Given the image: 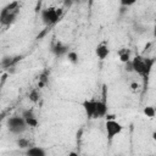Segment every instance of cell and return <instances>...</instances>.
I'll use <instances>...</instances> for the list:
<instances>
[{
  "label": "cell",
  "instance_id": "6da1fadb",
  "mask_svg": "<svg viewBox=\"0 0 156 156\" xmlns=\"http://www.w3.org/2000/svg\"><path fill=\"white\" fill-rule=\"evenodd\" d=\"M130 63H132V68L134 73L143 77L144 79H147L155 65V58L136 55L135 57L130 58Z\"/></svg>",
  "mask_w": 156,
  "mask_h": 156
},
{
  "label": "cell",
  "instance_id": "7a4b0ae2",
  "mask_svg": "<svg viewBox=\"0 0 156 156\" xmlns=\"http://www.w3.org/2000/svg\"><path fill=\"white\" fill-rule=\"evenodd\" d=\"M20 9L21 5L18 1H12L6 6H4L2 10L0 11V23L2 26H11L16 21L20 13Z\"/></svg>",
  "mask_w": 156,
  "mask_h": 156
},
{
  "label": "cell",
  "instance_id": "3957f363",
  "mask_svg": "<svg viewBox=\"0 0 156 156\" xmlns=\"http://www.w3.org/2000/svg\"><path fill=\"white\" fill-rule=\"evenodd\" d=\"M62 16V9L58 7H45L40 11V20L45 26H54L56 24Z\"/></svg>",
  "mask_w": 156,
  "mask_h": 156
},
{
  "label": "cell",
  "instance_id": "277c9868",
  "mask_svg": "<svg viewBox=\"0 0 156 156\" xmlns=\"http://www.w3.org/2000/svg\"><path fill=\"white\" fill-rule=\"evenodd\" d=\"M7 130L13 135H22L27 130V124L22 116H11L6 121Z\"/></svg>",
  "mask_w": 156,
  "mask_h": 156
},
{
  "label": "cell",
  "instance_id": "5b68a950",
  "mask_svg": "<svg viewBox=\"0 0 156 156\" xmlns=\"http://www.w3.org/2000/svg\"><path fill=\"white\" fill-rule=\"evenodd\" d=\"M123 130V126L116 121L115 118H107L105 123V132H106V138L111 143L118 134H121Z\"/></svg>",
  "mask_w": 156,
  "mask_h": 156
},
{
  "label": "cell",
  "instance_id": "8992f818",
  "mask_svg": "<svg viewBox=\"0 0 156 156\" xmlns=\"http://www.w3.org/2000/svg\"><path fill=\"white\" fill-rule=\"evenodd\" d=\"M21 116L23 117V119H24V122H26V124H27L28 128H35L38 126V123H39V121L37 118V115L34 113V111L32 108L23 110L22 113H21Z\"/></svg>",
  "mask_w": 156,
  "mask_h": 156
},
{
  "label": "cell",
  "instance_id": "52a82bcc",
  "mask_svg": "<svg viewBox=\"0 0 156 156\" xmlns=\"http://www.w3.org/2000/svg\"><path fill=\"white\" fill-rule=\"evenodd\" d=\"M95 105H96V99H85L82 102V107L84 110L85 116L89 119H94L95 116Z\"/></svg>",
  "mask_w": 156,
  "mask_h": 156
},
{
  "label": "cell",
  "instance_id": "ba28073f",
  "mask_svg": "<svg viewBox=\"0 0 156 156\" xmlns=\"http://www.w3.org/2000/svg\"><path fill=\"white\" fill-rule=\"evenodd\" d=\"M107 113H108V106H107L106 101H105V100H96L94 119L106 117V115H107Z\"/></svg>",
  "mask_w": 156,
  "mask_h": 156
},
{
  "label": "cell",
  "instance_id": "9c48e42d",
  "mask_svg": "<svg viewBox=\"0 0 156 156\" xmlns=\"http://www.w3.org/2000/svg\"><path fill=\"white\" fill-rule=\"evenodd\" d=\"M95 55L99 60H105L110 55V46L106 41H102L96 45L95 48Z\"/></svg>",
  "mask_w": 156,
  "mask_h": 156
},
{
  "label": "cell",
  "instance_id": "30bf717a",
  "mask_svg": "<svg viewBox=\"0 0 156 156\" xmlns=\"http://www.w3.org/2000/svg\"><path fill=\"white\" fill-rule=\"evenodd\" d=\"M26 155H28V156H45L46 150L43 146H37L33 144L32 146L26 149Z\"/></svg>",
  "mask_w": 156,
  "mask_h": 156
},
{
  "label": "cell",
  "instance_id": "8fae6325",
  "mask_svg": "<svg viewBox=\"0 0 156 156\" xmlns=\"http://www.w3.org/2000/svg\"><path fill=\"white\" fill-rule=\"evenodd\" d=\"M51 51H52L56 56H63V55H66V54L68 52V48H67L65 44H62L61 41H57V43H55V44L52 45Z\"/></svg>",
  "mask_w": 156,
  "mask_h": 156
},
{
  "label": "cell",
  "instance_id": "7c38bea8",
  "mask_svg": "<svg viewBox=\"0 0 156 156\" xmlns=\"http://www.w3.org/2000/svg\"><path fill=\"white\" fill-rule=\"evenodd\" d=\"M117 54H118L119 61H121L122 63H126V62H128V61L132 58V56H130V50L127 49V48H121V49L117 51Z\"/></svg>",
  "mask_w": 156,
  "mask_h": 156
},
{
  "label": "cell",
  "instance_id": "4fadbf2b",
  "mask_svg": "<svg viewBox=\"0 0 156 156\" xmlns=\"http://www.w3.org/2000/svg\"><path fill=\"white\" fill-rule=\"evenodd\" d=\"M16 144L20 149H28L29 146L33 145L32 140H29L28 138H24V136H20L17 140H16Z\"/></svg>",
  "mask_w": 156,
  "mask_h": 156
},
{
  "label": "cell",
  "instance_id": "5bb4252c",
  "mask_svg": "<svg viewBox=\"0 0 156 156\" xmlns=\"http://www.w3.org/2000/svg\"><path fill=\"white\" fill-rule=\"evenodd\" d=\"M143 113H144L147 118H154L155 115H156V111H155V107H152V106H146V107H144Z\"/></svg>",
  "mask_w": 156,
  "mask_h": 156
},
{
  "label": "cell",
  "instance_id": "9a60e30c",
  "mask_svg": "<svg viewBox=\"0 0 156 156\" xmlns=\"http://www.w3.org/2000/svg\"><path fill=\"white\" fill-rule=\"evenodd\" d=\"M66 55H67L68 61H69V62H72L73 65H76V63L78 62V54H77L76 51H68Z\"/></svg>",
  "mask_w": 156,
  "mask_h": 156
},
{
  "label": "cell",
  "instance_id": "2e32d148",
  "mask_svg": "<svg viewBox=\"0 0 156 156\" xmlns=\"http://www.w3.org/2000/svg\"><path fill=\"white\" fill-rule=\"evenodd\" d=\"M39 98H40V94H39V90L38 89H33L29 93V100L32 102H38L39 101Z\"/></svg>",
  "mask_w": 156,
  "mask_h": 156
},
{
  "label": "cell",
  "instance_id": "e0dca14e",
  "mask_svg": "<svg viewBox=\"0 0 156 156\" xmlns=\"http://www.w3.org/2000/svg\"><path fill=\"white\" fill-rule=\"evenodd\" d=\"M119 1V4L122 5V6H126V7H129V6H132V5H134L138 0H118Z\"/></svg>",
  "mask_w": 156,
  "mask_h": 156
},
{
  "label": "cell",
  "instance_id": "ac0fdd59",
  "mask_svg": "<svg viewBox=\"0 0 156 156\" xmlns=\"http://www.w3.org/2000/svg\"><path fill=\"white\" fill-rule=\"evenodd\" d=\"M130 89H132L133 91L138 90V89H139V83H136V82H133V83H130Z\"/></svg>",
  "mask_w": 156,
  "mask_h": 156
},
{
  "label": "cell",
  "instance_id": "d6986e66",
  "mask_svg": "<svg viewBox=\"0 0 156 156\" xmlns=\"http://www.w3.org/2000/svg\"><path fill=\"white\" fill-rule=\"evenodd\" d=\"M0 130H1V121H0Z\"/></svg>",
  "mask_w": 156,
  "mask_h": 156
}]
</instances>
